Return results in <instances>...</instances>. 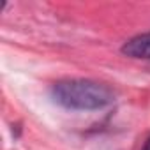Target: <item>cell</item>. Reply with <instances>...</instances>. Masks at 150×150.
Returning a JSON list of instances; mask_svg holds the SVG:
<instances>
[{
	"mask_svg": "<svg viewBox=\"0 0 150 150\" xmlns=\"http://www.w3.org/2000/svg\"><path fill=\"white\" fill-rule=\"evenodd\" d=\"M141 150H150V138L145 141V145H143V148H141Z\"/></svg>",
	"mask_w": 150,
	"mask_h": 150,
	"instance_id": "3",
	"label": "cell"
},
{
	"mask_svg": "<svg viewBox=\"0 0 150 150\" xmlns=\"http://www.w3.org/2000/svg\"><path fill=\"white\" fill-rule=\"evenodd\" d=\"M53 99L67 110H101L115 101V92L99 81L92 80H64L51 90Z\"/></svg>",
	"mask_w": 150,
	"mask_h": 150,
	"instance_id": "1",
	"label": "cell"
},
{
	"mask_svg": "<svg viewBox=\"0 0 150 150\" xmlns=\"http://www.w3.org/2000/svg\"><path fill=\"white\" fill-rule=\"evenodd\" d=\"M122 53L131 58H150V32L129 39L122 46Z\"/></svg>",
	"mask_w": 150,
	"mask_h": 150,
	"instance_id": "2",
	"label": "cell"
}]
</instances>
